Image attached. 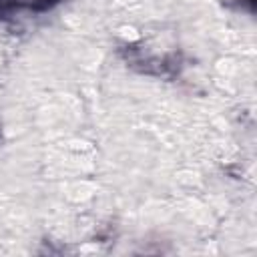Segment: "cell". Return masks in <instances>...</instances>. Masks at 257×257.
<instances>
[{
	"label": "cell",
	"instance_id": "1",
	"mask_svg": "<svg viewBox=\"0 0 257 257\" xmlns=\"http://www.w3.org/2000/svg\"><path fill=\"white\" fill-rule=\"evenodd\" d=\"M58 2H60V0H32L28 6H30L34 12H46V10L54 8Z\"/></svg>",
	"mask_w": 257,
	"mask_h": 257
},
{
	"label": "cell",
	"instance_id": "2",
	"mask_svg": "<svg viewBox=\"0 0 257 257\" xmlns=\"http://www.w3.org/2000/svg\"><path fill=\"white\" fill-rule=\"evenodd\" d=\"M16 6H20L18 0H0V14H6L10 10H14Z\"/></svg>",
	"mask_w": 257,
	"mask_h": 257
}]
</instances>
